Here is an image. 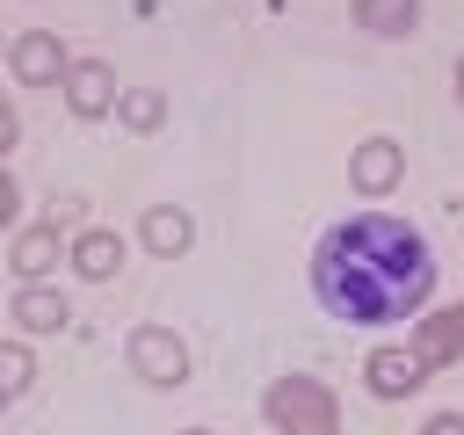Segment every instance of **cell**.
I'll return each instance as SVG.
<instances>
[{"mask_svg":"<svg viewBox=\"0 0 464 435\" xmlns=\"http://www.w3.org/2000/svg\"><path fill=\"white\" fill-rule=\"evenodd\" d=\"M116 116H123V130H160L167 123V94L160 87H123L116 94Z\"/></svg>","mask_w":464,"mask_h":435,"instance_id":"14","label":"cell"},{"mask_svg":"<svg viewBox=\"0 0 464 435\" xmlns=\"http://www.w3.org/2000/svg\"><path fill=\"white\" fill-rule=\"evenodd\" d=\"M312 290L348 326H399L420 319L435 297V254L428 232L392 210H348L312 246Z\"/></svg>","mask_w":464,"mask_h":435,"instance_id":"1","label":"cell"},{"mask_svg":"<svg viewBox=\"0 0 464 435\" xmlns=\"http://www.w3.org/2000/svg\"><path fill=\"white\" fill-rule=\"evenodd\" d=\"M399 181H406V145L399 138H362L348 152V188L355 196H392Z\"/></svg>","mask_w":464,"mask_h":435,"instance_id":"4","label":"cell"},{"mask_svg":"<svg viewBox=\"0 0 464 435\" xmlns=\"http://www.w3.org/2000/svg\"><path fill=\"white\" fill-rule=\"evenodd\" d=\"M181 435H218V428H181Z\"/></svg>","mask_w":464,"mask_h":435,"instance_id":"19","label":"cell"},{"mask_svg":"<svg viewBox=\"0 0 464 435\" xmlns=\"http://www.w3.org/2000/svg\"><path fill=\"white\" fill-rule=\"evenodd\" d=\"M65 261H72L87 283H109V276L123 268V239H116L109 225H80V232H72V246H65Z\"/></svg>","mask_w":464,"mask_h":435,"instance_id":"10","label":"cell"},{"mask_svg":"<svg viewBox=\"0 0 464 435\" xmlns=\"http://www.w3.org/2000/svg\"><path fill=\"white\" fill-rule=\"evenodd\" d=\"M457 94H464V58H457Z\"/></svg>","mask_w":464,"mask_h":435,"instance_id":"20","label":"cell"},{"mask_svg":"<svg viewBox=\"0 0 464 435\" xmlns=\"http://www.w3.org/2000/svg\"><path fill=\"white\" fill-rule=\"evenodd\" d=\"M138 239H145V254H160V261H181V254L196 246V218H188L181 203H152V210L138 218Z\"/></svg>","mask_w":464,"mask_h":435,"instance_id":"9","label":"cell"},{"mask_svg":"<svg viewBox=\"0 0 464 435\" xmlns=\"http://www.w3.org/2000/svg\"><path fill=\"white\" fill-rule=\"evenodd\" d=\"M420 435H464V413H435V420H428Z\"/></svg>","mask_w":464,"mask_h":435,"instance_id":"18","label":"cell"},{"mask_svg":"<svg viewBox=\"0 0 464 435\" xmlns=\"http://www.w3.org/2000/svg\"><path fill=\"white\" fill-rule=\"evenodd\" d=\"M130 377H145V384H160V392L188 384V341H181L174 326H138V334H130Z\"/></svg>","mask_w":464,"mask_h":435,"instance_id":"3","label":"cell"},{"mask_svg":"<svg viewBox=\"0 0 464 435\" xmlns=\"http://www.w3.org/2000/svg\"><path fill=\"white\" fill-rule=\"evenodd\" d=\"M58 254H65V246H58V225H22V232H14L7 268H14L22 283H44V276L58 268Z\"/></svg>","mask_w":464,"mask_h":435,"instance_id":"11","label":"cell"},{"mask_svg":"<svg viewBox=\"0 0 464 435\" xmlns=\"http://www.w3.org/2000/svg\"><path fill=\"white\" fill-rule=\"evenodd\" d=\"M29 377H36V355H29V341H0V392L14 399V392H29Z\"/></svg>","mask_w":464,"mask_h":435,"instance_id":"15","label":"cell"},{"mask_svg":"<svg viewBox=\"0 0 464 435\" xmlns=\"http://www.w3.org/2000/svg\"><path fill=\"white\" fill-rule=\"evenodd\" d=\"M65 297L51 290V283H22V297H14V326L22 334H65Z\"/></svg>","mask_w":464,"mask_h":435,"instance_id":"12","label":"cell"},{"mask_svg":"<svg viewBox=\"0 0 464 435\" xmlns=\"http://www.w3.org/2000/svg\"><path fill=\"white\" fill-rule=\"evenodd\" d=\"M0 406H7V392H0Z\"/></svg>","mask_w":464,"mask_h":435,"instance_id":"21","label":"cell"},{"mask_svg":"<svg viewBox=\"0 0 464 435\" xmlns=\"http://www.w3.org/2000/svg\"><path fill=\"white\" fill-rule=\"evenodd\" d=\"M7 65H14V80H22V87H58L72 58H65V44H58L51 29H22V36H14V51H7Z\"/></svg>","mask_w":464,"mask_h":435,"instance_id":"6","label":"cell"},{"mask_svg":"<svg viewBox=\"0 0 464 435\" xmlns=\"http://www.w3.org/2000/svg\"><path fill=\"white\" fill-rule=\"evenodd\" d=\"M413 355H420L428 370L457 362V355H464V304H435V312H420V319H413Z\"/></svg>","mask_w":464,"mask_h":435,"instance_id":"8","label":"cell"},{"mask_svg":"<svg viewBox=\"0 0 464 435\" xmlns=\"http://www.w3.org/2000/svg\"><path fill=\"white\" fill-rule=\"evenodd\" d=\"M355 29H370V36H413L420 29V0H355Z\"/></svg>","mask_w":464,"mask_h":435,"instance_id":"13","label":"cell"},{"mask_svg":"<svg viewBox=\"0 0 464 435\" xmlns=\"http://www.w3.org/2000/svg\"><path fill=\"white\" fill-rule=\"evenodd\" d=\"M14 218H22V188H14V174L0 167V232H7Z\"/></svg>","mask_w":464,"mask_h":435,"instance_id":"17","label":"cell"},{"mask_svg":"<svg viewBox=\"0 0 464 435\" xmlns=\"http://www.w3.org/2000/svg\"><path fill=\"white\" fill-rule=\"evenodd\" d=\"M58 87H65V109H72V116H87V123H94V116H116V94H123V87H116V72H109L102 58H72Z\"/></svg>","mask_w":464,"mask_h":435,"instance_id":"5","label":"cell"},{"mask_svg":"<svg viewBox=\"0 0 464 435\" xmlns=\"http://www.w3.org/2000/svg\"><path fill=\"white\" fill-rule=\"evenodd\" d=\"M362 384H370L377 399H413V392L428 384V362H420L413 348H370V362H362Z\"/></svg>","mask_w":464,"mask_h":435,"instance_id":"7","label":"cell"},{"mask_svg":"<svg viewBox=\"0 0 464 435\" xmlns=\"http://www.w3.org/2000/svg\"><path fill=\"white\" fill-rule=\"evenodd\" d=\"M261 413L276 435H341V406L319 377H276L261 392Z\"/></svg>","mask_w":464,"mask_h":435,"instance_id":"2","label":"cell"},{"mask_svg":"<svg viewBox=\"0 0 464 435\" xmlns=\"http://www.w3.org/2000/svg\"><path fill=\"white\" fill-rule=\"evenodd\" d=\"M14 145H22V116H14V102L0 94V160H7Z\"/></svg>","mask_w":464,"mask_h":435,"instance_id":"16","label":"cell"}]
</instances>
